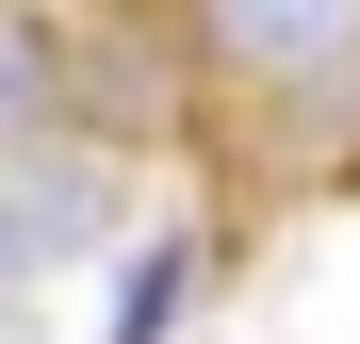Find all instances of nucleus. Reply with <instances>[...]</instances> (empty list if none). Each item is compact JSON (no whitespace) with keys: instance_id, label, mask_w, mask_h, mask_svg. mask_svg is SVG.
I'll return each instance as SVG.
<instances>
[{"instance_id":"obj_2","label":"nucleus","mask_w":360,"mask_h":344,"mask_svg":"<svg viewBox=\"0 0 360 344\" xmlns=\"http://www.w3.org/2000/svg\"><path fill=\"white\" fill-rule=\"evenodd\" d=\"M115 197H131V164H115V148H82V132L0 148V279H66L98 229H115Z\"/></svg>"},{"instance_id":"obj_3","label":"nucleus","mask_w":360,"mask_h":344,"mask_svg":"<svg viewBox=\"0 0 360 344\" xmlns=\"http://www.w3.org/2000/svg\"><path fill=\"white\" fill-rule=\"evenodd\" d=\"M82 82V49H66V17H33V0H0V148H49V132H66V98Z\"/></svg>"},{"instance_id":"obj_4","label":"nucleus","mask_w":360,"mask_h":344,"mask_svg":"<svg viewBox=\"0 0 360 344\" xmlns=\"http://www.w3.org/2000/svg\"><path fill=\"white\" fill-rule=\"evenodd\" d=\"M180 279H197V246L164 229V246H148L131 279H115V344H164V328H180Z\"/></svg>"},{"instance_id":"obj_1","label":"nucleus","mask_w":360,"mask_h":344,"mask_svg":"<svg viewBox=\"0 0 360 344\" xmlns=\"http://www.w3.org/2000/svg\"><path fill=\"white\" fill-rule=\"evenodd\" d=\"M229 197H360V0H131Z\"/></svg>"}]
</instances>
